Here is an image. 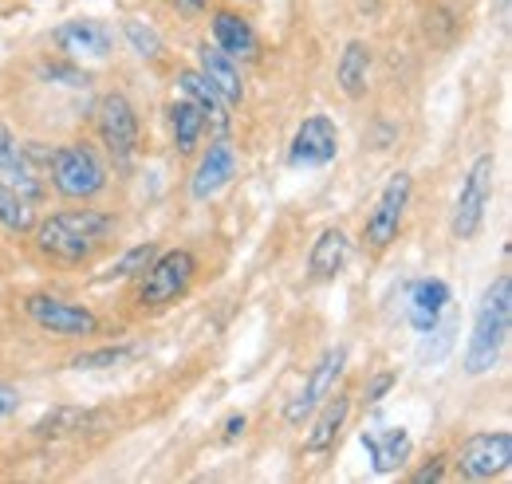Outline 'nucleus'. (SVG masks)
Returning <instances> with one entry per match:
<instances>
[{"label": "nucleus", "instance_id": "c756f323", "mask_svg": "<svg viewBox=\"0 0 512 484\" xmlns=\"http://www.w3.org/2000/svg\"><path fill=\"white\" fill-rule=\"evenodd\" d=\"M390 386H394V370H383V374H375V378L367 382V390H363V394H367L363 402H367V406H375V402H383V398H386V390H390Z\"/></svg>", "mask_w": 512, "mask_h": 484}, {"label": "nucleus", "instance_id": "6ab92c4d", "mask_svg": "<svg viewBox=\"0 0 512 484\" xmlns=\"http://www.w3.org/2000/svg\"><path fill=\"white\" fill-rule=\"evenodd\" d=\"M347 414H351V398L335 390L320 410L312 414V429L304 433V453L320 457L327 449H335V441H339V433H343V425H347Z\"/></svg>", "mask_w": 512, "mask_h": 484}, {"label": "nucleus", "instance_id": "9d476101", "mask_svg": "<svg viewBox=\"0 0 512 484\" xmlns=\"http://www.w3.org/2000/svg\"><path fill=\"white\" fill-rule=\"evenodd\" d=\"M99 138L119 170H130L138 154V111L123 91H111L99 99Z\"/></svg>", "mask_w": 512, "mask_h": 484}, {"label": "nucleus", "instance_id": "4be33fe9", "mask_svg": "<svg viewBox=\"0 0 512 484\" xmlns=\"http://www.w3.org/2000/svg\"><path fill=\"white\" fill-rule=\"evenodd\" d=\"M178 87H182V95H186V99H193V103L205 111V119L213 122L217 130H225V126H229V103L217 95V87H213L197 67L178 71Z\"/></svg>", "mask_w": 512, "mask_h": 484}, {"label": "nucleus", "instance_id": "9b49d317", "mask_svg": "<svg viewBox=\"0 0 512 484\" xmlns=\"http://www.w3.org/2000/svg\"><path fill=\"white\" fill-rule=\"evenodd\" d=\"M339 154V126L327 119V115H308V119L296 126L292 134V146H288V166L296 170H320L331 166Z\"/></svg>", "mask_w": 512, "mask_h": 484}, {"label": "nucleus", "instance_id": "f3484780", "mask_svg": "<svg viewBox=\"0 0 512 484\" xmlns=\"http://www.w3.org/2000/svg\"><path fill=\"white\" fill-rule=\"evenodd\" d=\"M209 32H213V48H221L225 56H233L237 63L256 60V52H260L256 28L241 12H233V8H217L209 16Z\"/></svg>", "mask_w": 512, "mask_h": 484}, {"label": "nucleus", "instance_id": "aec40b11", "mask_svg": "<svg viewBox=\"0 0 512 484\" xmlns=\"http://www.w3.org/2000/svg\"><path fill=\"white\" fill-rule=\"evenodd\" d=\"M347 260H351V237H347L339 225H331V229H323L320 237L312 241L308 276H312V280H335V276L347 268Z\"/></svg>", "mask_w": 512, "mask_h": 484}, {"label": "nucleus", "instance_id": "72a5a7b5", "mask_svg": "<svg viewBox=\"0 0 512 484\" xmlns=\"http://www.w3.org/2000/svg\"><path fill=\"white\" fill-rule=\"evenodd\" d=\"M178 12H186V16H201L205 8H209V0H170Z\"/></svg>", "mask_w": 512, "mask_h": 484}, {"label": "nucleus", "instance_id": "1a4fd4ad", "mask_svg": "<svg viewBox=\"0 0 512 484\" xmlns=\"http://www.w3.org/2000/svg\"><path fill=\"white\" fill-rule=\"evenodd\" d=\"M512 465V433L509 429H489L473 433L457 449V473L465 481H493L505 477Z\"/></svg>", "mask_w": 512, "mask_h": 484}, {"label": "nucleus", "instance_id": "423d86ee", "mask_svg": "<svg viewBox=\"0 0 512 484\" xmlns=\"http://www.w3.org/2000/svg\"><path fill=\"white\" fill-rule=\"evenodd\" d=\"M410 197H414V178L406 170H398V174L386 178V185L379 189V197H375V209L363 221V241L371 244L375 252H386L390 244L398 241L402 221H406V209H410Z\"/></svg>", "mask_w": 512, "mask_h": 484}, {"label": "nucleus", "instance_id": "0eeeda50", "mask_svg": "<svg viewBox=\"0 0 512 484\" xmlns=\"http://www.w3.org/2000/svg\"><path fill=\"white\" fill-rule=\"evenodd\" d=\"M24 315L48 331V335H60V339H91L99 331V315L83 303L60 300V296H48V292H36L24 300Z\"/></svg>", "mask_w": 512, "mask_h": 484}, {"label": "nucleus", "instance_id": "f257e3e1", "mask_svg": "<svg viewBox=\"0 0 512 484\" xmlns=\"http://www.w3.org/2000/svg\"><path fill=\"white\" fill-rule=\"evenodd\" d=\"M32 237H36V252L44 260L79 268L111 244L115 217L103 213V209H64V213H52V217L36 221Z\"/></svg>", "mask_w": 512, "mask_h": 484}, {"label": "nucleus", "instance_id": "393cba45", "mask_svg": "<svg viewBox=\"0 0 512 484\" xmlns=\"http://www.w3.org/2000/svg\"><path fill=\"white\" fill-rule=\"evenodd\" d=\"M457 343V319H438L426 335H422V347H418V359L430 366L446 363V355Z\"/></svg>", "mask_w": 512, "mask_h": 484}, {"label": "nucleus", "instance_id": "2f4dec72", "mask_svg": "<svg viewBox=\"0 0 512 484\" xmlns=\"http://www.w3.org/2000/svg\"><path fill=\"white\" fill-rule=\"evenodd\" d=\"M442 477H446V461H442V457H430V465H422V469H418L410 481H414V484H434V481H442Z\"/></svg>", "mask_w": 512, "mask_h": 484}, {"label": "nucleus", "instance_id": "a878e982", "mask_svg": "<svg viewBox=\"0 0 512 484\" xmlns=\"http://www.w3.org/2000/svg\"><path fill=\"white\" fill-rule=\"evenodd\" d=\"M91 422H99V418L83 414V410H56V414H48L44 422L36 425V433L40 437H64V433H83Z\"/></svg>", "mask_w": 512, "mask_h": 484}, {"label": "nucleus", "instance_id": "473e14b6", "mask_svg": "<svg viewBox=\"0 0 512 484\" xmlns=\"http://www.w3.org/2000/svg\"><path fill=\"white\" fill-rule=\"evenodd\" d=\"M245 425H249V418H245V414H233V418L225 422V433H221V441H237V437L245 433Z\"/></svg>", "mask_w": 512, "mask_h": 484}, {"label": "nucleus", "instance_id": "a211bd4d", "mask_svg": "<svg viewBox=\"0 0 512 484\" xmlns=\"http://www.w3.org/2000/svg\"><path fill=\"white\" fill-rule=\"evenodd\" d=\"M197 71L217 87V95L229 107H241V99H245V75H241V63L233 60V56H225L213 44H201L197 48Z\"/></svg>", "mask_w": 512, "mask_h": 484}, {"label": "nucleus", "instance_id": "5701e85b", "mask_svg": "<svg viewBox=\"0 0 512 484\" xmlns=\"http://www.w3.org/2000/svg\"><path fill=\"white\" fill-rule=\"evenodd\" d=\"M170 134H174V146H178V154H193L197 150V142H201V134H205V126H209V119H205V111L193 103V99H174L170 103Z\"/></svg>", "mask_w": 512, "mask_h": 484}, {"label": "nucleus", "instance_id": "dca6fc26", "mask_svg": "<svg viewBox=\"0 0 512 484\" xmlns=\"http://www.w3.org/2000/svg\"><path fill=\"white\" fill-rule=\"evenodd\" d=\"M449 300H453V296H449L446 280H438V276L414 280V284L406 288V323H410L418 335H426V331L446 315Z\"/></svg>", "mask_w": 512, "mask_h": 484}, {"label": "nucleus", "instance_id": "cd10ccee", "mask_svg": "<svg viewBox=\"0 0 512 484\" xmlns=\"http://www.w3.org/2000/svg\"><path fill=\"white\" fill-rule=\"evenodd\" d=\"M123 36H127V44L142 56V60H154V56L162 52L158 32H154V28H146L142 20H127V24H123Z\"/></svg>", "mask_w": 512, "mask_h": 484}, {"label": "nucleus", "instance_id": "39448f33", "mask_svg": "<svg viewBox=\"0 0 512 484\" xmlns=\"http://www.w3.org/2000/svg\"><path fill=\"white\" fill-rule=\"evenodd\" d=\"M193 276H197V256L190 248H170V252H158L142 280H138V303L150 307V311H162L170 303H178L190 292Z\"/></svg>", "mask_w": 512, "mask_h": 484}, {"label": "nucleus", "instance_id": "20e7f679", "mask_svg": "<svg viewBox=\"0 0 512 484\" xmlns=\"http://www.w3.org/2000/svg\"><path fill=\"white\" fill-rule=\"evenodd\" d=\"M493 185H497V158H493V154H477L473 166H469L465 178H461L453 213H449V233H453V241H473V237L481 233L485 213H489V201H493Z\"/></svg>", "mask_w": 512, "mask_h": 484}, {"label": "nucleus", "instance_id": "412c9836", "mask_svg": "<svg viewBox=\"0 0 512 484\" xmlns=\"http://www.w3.org/2000/svg\"><path fill=\"white\" fill-rule=\"evenodd\" d=\"M335 79H339L347 99L367 95V87H371V48L363 40H347V48L339 52V63H335Z\"/></svg>", "mask_w": 512, "mask_h": 484}, {"label": "nucleus", "instance_id": "f03ea898", "mask_svg": "<svg viewBox=\"0 0 512 484\" xmlns=\"http://www.w3.org/2000/svg\"><path fill=\"white\" fill-rule=\"evenodd\" d=\"M512 335V276L501 272L477 300L473 311V331H469V343H465V374L469 378H481L489 374L493 366L501 363L505 347H509Z\"/></svg>", "mask_w": 512, "mask_h": 484}, {"label": "nucleus", "instance_id": "f8f14e48", "mask_svg": "<svg viewBox=\"0 0 512 484\" xmlns=\"http://www.w3.org/2000/svg\"><path fill=\"white\" fill-rule=\"evenodd\" d=\"M241 174V154L229 138H217L209 142V150L201 154L197 170H193V182H190V197L193 201H213L221 189H229L233 178Z\"/></svg>", "mask_w": 512, "mask_h": 484}, {"label": "nucleus", "instance_id": "4468645a", "mask_svg": "<svg viewBox=\"0 0 512 484\" xmlns=\"http://www.w3.org/2000/svg\"><path fill=\"white\" fill-rule=\"evenodd\" d=\"M56 48L67 60H107L115 52V32L103 20H64L56 28Z\"/></svg>", "mask_w": 512, "mask_h": 484}, {"label": "nucleus", "instance_id": "2eb2a0df", "mask_svg": "<svg viewBox=\"0 0 512 484\" xmlns=\"http://www.w3.org/2000/svg\"><path fill=\"white\" fill-rule=\"evenodd\" d=\"M0 182L12 185L16 193H24L28 201H44V178H40V170L32 166V158H28V150H24V142L0 122Z\"/></svg>", "mask_w": 512, "mask_h": 484}, {"label": "nucleus", "instance_id": "c85d7f7f", "mask_svg": "<svg viewBox=\"0 0 512 484\" xmlns=\"http://www.w3.org/2000/svg\"><path fill=\"white\" fill-rule=\"evenodd\" d=\"M154 256H158V248H154V244H150V241L138 244V248H130L127 256H123V260L115 264V272H111V276H115V280H130V276H142V272H146V264H150Z\"/></svg>", "mask_w": 512, "mask_h": 484}, {"label": "nucleus", "instance_id": "7ed1b4c3", "mask_svg": "<svg viewBox=\"0 0 512 484\" xmlns=\"http://www.w3.org/2000/svg\"><path fill=\"white\" fill-rule=\"evenodd\" d=\"M48 178L67 201H91L107 189V166L87 142H67L60 150H52Z\"/></svg>", "mask_w": 512, "mask_h": 484}, {"label": "nucleus", "instance_id": "bb28decb", "mask_svg": "<svg viewBox=\"0 0 512 484\" xmlns=\"http://www.w3.org/2000/svg\"><path fill=\"white\" fill-rule=\"evenodd\" d=\"M138 355V347H103V351H83L75 355L71 366L75 370H107V366H123Z\"/></svg>", "mask_w": 512, "mask_h": 484}, {"label": "nucleus", "instance_id": "6e6552de", "mask_svg": "<svg viewBox=\"0 0 512 484\" xmlns=\"http://www.w3.org/2000/svg\"><path fill=\"white\" fill-rule=\"evenodd\" d=\"M343 370H347V347H327L316 366L308 370V378H304V386H300V394L284 406V422L288 425H304L316 410H320L323 402L335 394V386H339V378H343Z\"/></svg>", "mask_w": 512, "mask_h": 484}, {"label": "nucleus", "instance_id": "b1692460", "mask_svg": "<svg viewBox=\"0 0 512 484\" xmlns=\"http://www.w3.org/2000/svg\"><path fill=\"white\" fill-rule=\"evenodd\" d=\"M0 229L12 237H24L36 229V201H28L24 193H16L4 182H0Z\"/></svg>", "mask_w": 512, "mask_h": 484}, {"label": "nucleus", "instance_id": "7c9ffc66", "mask_svg": "<svg viewBox=\"0 0 512 484\" xmlns=\"http://www.w3.org/2000/svg\"><path fill=\"white\" fill-rule=\"evenodd\" d=\"M16 410H20V390L8 386V382H0V422H8Z\"/></svg>", "mask_w": 512, "mask_h": 484}, {"label": "nucleus", "instance_id": "ddd939ff", "mask_svg": "<svg viewBox=\"0 0 512 484\" xmlns=\"http://www.w3.org/2000/svg\"><path fill=\"white\" fill-rule=\"evenodd\" d=\"M359 445H363V453H367L375 477H394V473H402L406 461H410V453H414V441H410V433H406L402 425H367V429L359 433Z\"/></svg>", "mask_w": 512, "mask_h": 484}]
</instances>
